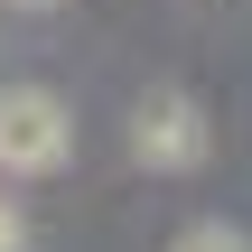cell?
Here are the masks:
<instances>
[{"label":"cell","mask_w":252,"mask_h":252,"mask_svg":"<svg viewBox=\"0 0 252 252\" xmlns=\"http://www.w3.org/2000/svg\"><path fill=\"white\" fill-rule=\"evenodd\" d=\"M75 150V112L47 84H0V178H47Z\"/></svg>","instance_id":"6da1fadb"},{"label":"cell","mask_w":252,"mask_h":252,"mask_svg":"<svg viewBox=\"0 0 252 252\" xmlns=\"http://www.w3.org/2000/svg\"><path fill=\"white\" fill-rule=\"evenodd\" d=\"M0 252H28V215H19L9 196H0Z\"/></svg>","instance_id":"277c9868"},{"label":"cell","mask_w":252,"mask_h":252,"mask_svg":"<svg viewBox=\"0 0 252 252\" xmlns=\"http://www.w3.org/2000/svg\"><path fill=\"white\" fill-rule=\"evenodd\" d=\"M9 9H56V0H9Z\"/></svg>","instance_id":"5b68a950"},{"label":"cell","mask_w":252,"mask_h":252,"mask_svg":"<svg viewBox=\"0 0 252 252\" xmlns=\"http://www.w3.org/2000/svg\"><path fill=\"white\" fill-rule=\"evenodd\" d=\"M168 252H252V243L234 234V224H187V234H178Z\"/></svg>","instance_id":"3957f363"},{"label":"cell","mask_w":252,"mask_h":252,"mask_svg":"<svg viewBox=\"0 0 252 252\" xmlns=\"http://www.w3.org/2000/svg\"><path fill=\"white\" fill-rule=\"evenodd\" d=\"M206 103L187 94V84H150L140 103H131V159L140 168H159V178H178V168H206Z\"/></svg>","instance_id":"7a4b0ae2"}]
</instances>
